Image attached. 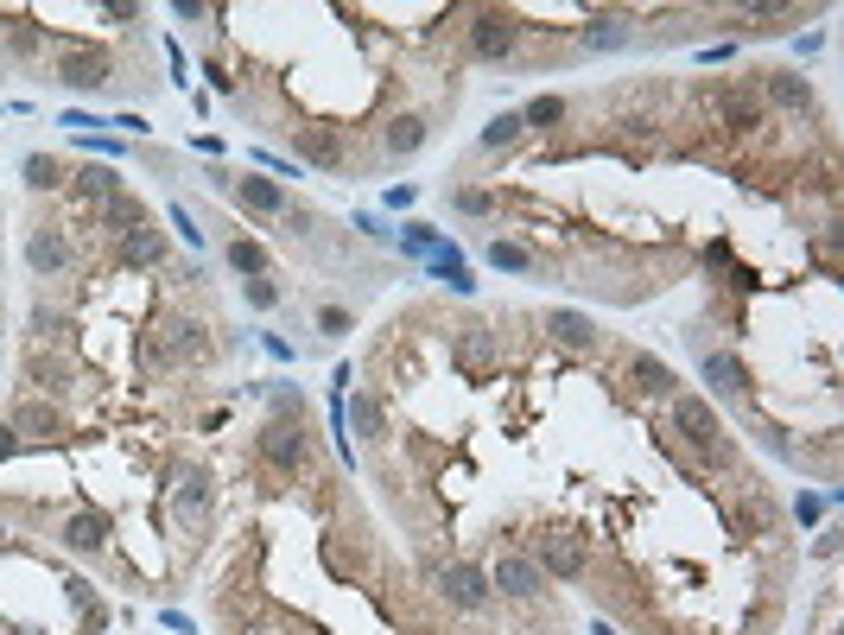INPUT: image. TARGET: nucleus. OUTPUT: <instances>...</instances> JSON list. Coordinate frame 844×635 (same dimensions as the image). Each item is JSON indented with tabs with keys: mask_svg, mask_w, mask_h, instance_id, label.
<instances>
[{
	"mask_svg": "<svg viewBox=\"0 0 844 635\" xmlns=\"http://www.w3.org/2000/svg\"><path fill=\"white\" fill-rule=\"evenodd\" d=\"M51 71H58V83H71V89H102L114 64H109L102 45H64V51L51 58Z\"/></svg>",
	"mask_w": 844,
	"mask_h": 635,
	"instance_id": "6",
	"label": "nucleus"
},
{
	"mask_svg": "<svg viewBox=\"0 0 844 635\" xmlns=\"http://www.w3.org/2000/svg\"><path fill=\"white\" fill-rule=\"evenodd\" d=\"M470 58H482V64H502V58H514L521 51V20H514L509 7H477L470 13Z\"/></svg>",
	"mask_w": 844,
	"mask_h": 635,
	"instance_id": "2",
	"label": "nucleus"
},
{
	"mask_svg": "<svg viewBox=\"0 0 844 635\" xmlns=\"http://www.w3.org/2000/svg\"><path fill=\"white\" fill-rule=\"evenodd\" d=\"M0 540H7V527H0Z\"/></svg>",
	"mask_w": 844,
	"mask_h": 635,
	"instance_id": "37",
	"label": "nucleus"
},
{
	"mask_svg": "<svg viewBox=\"0 0 844 635\" xmlns=\"http://www.w3.org/2000/svg\"><path fill=\"white\" fill-rule=\"evenodd\" d=\"M58 540H64L71 553H83V560H96V553L109 547V527H102V515H71V522L58 527Z\"/></svg>",
	"mask_w": 844,
	"mask_h": 635,
	"instance_id": "11",
	"label": "nucleus"
},
{
	"mask_svg": "<svg viewBox=\"0 0 844 635\" xmlns=\"http://www.w3.org/2000/svg\"><path fill=\"white\" fill-rule=\"evenodd\" d=\"M547 331L565 343V350H597V331H590V318L585 312H552L547 318Z\"/></svg>",
	"mask_w": 844,
	"mask_h": 635,
	"instance_id": "20",
	"label": "nucleus"
},
{
	"mask_svg": "<svg viewBox=\"0 0 844 635\" xmlns=\"http://www.w3.org/2000/svg\"><path fill=\"white\" fill-rule=\"evenodd\" d=\"M26 381H33L45 401H64V394H71V363H64V356H45V350H33V356H26Z\"/></svg>",
	"mask_w": 844,
	"mask_h": 635,
	"instance_id": "9",
	"label": "nucleus"
},
{
	"mask_svg": "<svg viewBox=\"0 0 844 635\" xmlns=\"http://www.w3.org/2000/svg\"><path fill=\"white\" fill-rule=\"evenodd\" d=\"M293 147H298V159H311V166H325V172L343 166V141H337L331 127H298Z\"/></svg>",
	"mask_w": 844,
	"mask_h": 635,
	"instance_id": "13",
	"label": "nucleus"
},
{
	"mask_svg": "<svg viewBox=\"0 0 844 635\" xmlns=\"http://www.w3.org/2000/svg\"><path fill=\"white\" fill-rule=\"evenodd\" d=\"M439 598L457 603V610H470V616H482V610L496 603V591H489V572L451 560V565H439Z\"/></svg>",
	"mask_w": 844,
	"mask_h": 635,
	"instance_id": "4",
	"label": "nucleus"
},
{
	"mask_svg": "<svg viewBox=\"0 0 844 635\" xmlns=\"http://www.w3.org/2000/svg\"><path fill=\"white\" fill-rule=\"evenodd\" d=\"M457 356H464V363H477V369H482V363H489V331H470V337H464V343H457Z\"/></svg>",
	"mask_w": 844,
	"mask_h": 635,
	"instance_id": "31",
	"label": "nucleus"
},
{
	"mask_svg": "<svg viewBox=\"0 0 844 635\" xmlns=\"http://www.w3.org/2000/svg\"><path fill=\"white\" fill-rule=\"evenodd\" d=\"M762 89H769L781 109H800V114L812 109V83L800 71H769V76H762Z\"/></svg>",
	"mask_w": 844,
	"mask_h": 635,
	"instance_id": "18",
	"label": "nucleus"
},
{
	"mask_svg": "<svg viewBox=\"0 0 844 635\" xmlns=\"http://www.w3.org/2000/svg\"><path fill=\"white\" fill-rule=\"evenodd\" d=\"M350 426H356V439H388V413H381V394H368V388H356V401H350Z\"/></svg>",
	"mask_w": 844,
	"mask_h": 635,
	"instance_id": "17",
	"label": "nucleus"
},
{
	"mask_svg": "<svg viewBox=\"0 0 844 635\" xmlns=\"http://www.w3.org/2000/svg\"><path fill=\"white\" fill-rule=\"evenodd\" d=\"M318 325H325L331 337H343V331H350V312H343V305H325V312H318Z\"/></svg>",
	"mask_w": 844,
	"mask_h": 635,
	"instance_id": "32",
	"label": "nucleus"
},
{
	"mask_svg": "<svg viewBox=\"0 0 844 635\" xmlns=\"http://www.w3.org/2000/svg\"><path fill=\"white\" fill-rule=\"evenodd\" d=\"M705 381H718L724 394H743V388H749V369H743L736 356H705Z\"/></svg>",
	"mask_w": 844,
	"mask_h": 635,
	"instance_id": "24",
	"label": "nucleus"
},
{
	"mask_svg": "<svg viewBox=\"0 0 844 635\" xmlns=\"http://www.w3.org/2000/svg\"><path fill=\"white\" fill-rule=\"evenodd\" d=\"M489 591L509 603H540V591H547V578H540V565L521 560V553H502V560L489 565Z\"/></svg>",
	"mask_w": 844,
	"mask_h": 635,
	"instance_id": "5",
	"label": "nucleus"
},
{
	"mask_svg": "<svg viewBox=\"0 0 844 635\" xmlns=\"http://www.w3.org/2000/svg\"><path fill=\"white\" fill-rule=\"evenodd\" d=\"M26 261H33L38 280H45V273H64V261H71V242H64L58 229H38L33 242H26Z\"/></svg>",
	"mask_w": 844,
	"mask_h": 635,
	"instance_id": "14",
	"label": "nucleus"
},
{
	"mask_svg": "<svg viewBox=\"0 0 844 635\" xmlns=\"http://www.w3.org/2000/svg\"><path fill=\"white\" fill-rule=\"evenodd\" d=\"M76 191L96 197V204H109L114 191H121V179H114V166H83V172H76Z\"/></svg>",
	"mask_w": 844,
	"mask_h": 635,
	"instance_id": "25",
	"label": "nucleus"
},
{
	"mask_svg": "<svg viewBox=\"0 0 844 635\" xmlns=\"http://www.w3.org/2000/svg\"><path fill=\"white\" fill-rule=\"evenodd\" d=\"M451 204H457V210H470V217H489V210H496V197L477 191V185H451Z\"/></svg>",
	"mask_w": 844,
	"mask_h": 635,
	"instance_id": "30",
	"label": "nucleus"
},
{
	"mask_svg": "<svg viewBox=\"0 0 844 635\" xmlns=\"http://www.w3.org/2000/svg\"><path fill=\"white\" fill-rule=\"evenodd\" d=\"M172 261V248H166V235L159 229H134V235H121V267H166Z\"/></svg>",
	"mask_w": 844,
	"mask_h": 635,
	"instance_id": "10",
	"label": "nucleus"
},
{
	"mask_svg": "<svg viewBox=\"0 0 844 635\" xmlns=\"http://www.w3.org/2000/svg\"><path fill=\"white\" fill-rule=\"evenodd\" d=\"M534 565L572 585V578H585L590 553H585V540H578V534H540V547H534Z\"/></svg>",
	"mask_w": 844,
	"mask_h": 635,
	"instance_id": "7",
	"label": "nucleus"
},
{
	"mask_svg": "<svg viewBox=\"0 0 844 635\" xmlns=\"http://www.w3.org/2000/svg\"><path fill=\"white\" fill-rule=\"evenodd\" d=\"M204 76H210V83H217V89H222V96H229V89H235V76H229V71H222V64H217V58H210V64H204Z\"/></svg>",
	"mask_w": 844,
	"mask_h": 635,
	"instance_id": "36",
	"label": "nucleus"
},
{
	"mask_svg": "<svg viewBox=\"0 0 844 635\" xmlns=\"http://www.w3.org/2000/svg\"><path fill=\"white\" fill-rule=\"evenodd\" d=\"M235 197H242V210H260V217H286L293 210L273 179H235Z\"/></svg>",
	"mask_w": 844,
	"mask_h": 635,
	"instance_id": "15",
	"label": "nucleus"
},
{
	"mask_svg": "<svg viewBox=\"0 0 844 635\" xmlns=\"http://www.w3.org/2000/svg\"><path fill=\"white\" fill-rule=\"evenodd\" d=\"M565 121V96H534L527 109H521V127H534V134H547Z\"/></svg>",
	"mask_w": 844,
	"mask_h": 635,
	"instance_id": "22",
	"label": "nucleus"
},
{
	"mask_svg": "<svg viewBox=\"0 0 844 635\" xmlns=\"http://www.w3.org/2000/svg\"><path fill=\"white\" fill-rule=\"evenodd\" d=\"M210 502H217V489H210V471H184V484H179V522L197 527L204 515H210Z\"/></svg>",
	"mask_w": 844,
	"mask_h": 635,
	"instance_id": "12",
	"label": "nucleus"
},
{
	"mask_svg": "<svg viewBox=\"0 0 844 635\" xmlns=\"http://www.w3.org/2000/svg\"><path fill=\"white\" fill-rule=\"evenodd\" d=\"M26 185H33V191H58V185H64V159L33 152V159H26Z\"/></svg>",
	"mask_w": 844,
	"mask_h": 635,
	"instance_id": "26",
	"label": "nucleus"
},
{
	"mask_svg": "<svg viewBox=\"0 0 844 635\" xmlns=\"http://www.w3.org/2000/svg\"><path fill=\"white\" fill-rule=\"evenodd\" d=\"M229 267H235L242 280H260V273H267V248L248 242V235H235V242H229Z\"/></svg>",
	"mask_w": 844,
	"mask_h": 635,
	"instance_id": "23",
	"label": "nucleus"
},
{
	"mask_svg": "<svg viewBox=\"0 0 844 635\" xmlns=\"http://www.w3.org/2000/svg\"><path fill=\"white\" fill-rule=\"evenodd\" d=\"M673 432H680L705 464H736V445L724 439V426H718L711 401H698V394H673Z\"/></svg>",
	"mask_w": 844,
	"mask_h": 635,
	"instance_id": "1",
	"label": "nucleus"
},
{
	"mask_svg": "<svg viewBox=\"0 0 844 635\" xmlns=\"http://www.w3.org/2000/svg\"><path fill=\"white\" fill-rule=\"evenodd\" d=\"M102 229H109L114 242H121V235H134V229H147V204H140V197H127V191H114L109 204H102Z\"/></svg>",
	"mask_w": 844,
	"mask_h": 635,
	"instance_id": "16",
	"label": "nucleus"
},
{
	"mask_svg": "<svg viewBox=\"0 0 844 635\" xmlns=\"http://www.w3.org/2000/svg\"><path fill=\"white\" fill-rule=\"evenodd\" d=\"M255 451H260V464H267L273 477H298L311 445H305V432H298L293 419H267V426L255 432Z\"/></svg>",
	"mask_w": 844,
	"mask_h": 635,
	"instance_id": "3",
	"label": "nucleus"
},
{
	"mask_svg": "<svg viewBox=\"0 0 844 635\" xmlns=\"http://www.w3.org/2000/svg\"><path fill=\"white\" fill-rule=\"evenodd\" d=\"M489 261L502 267V273H534V255L514 248V242H489Z\"/></svg>",
	"mask_w": 844,
	"mask_h": 635,
	"instance_id": "27",
	"label": "nucleus"
},
{
	"mask_svg": "<svg viewBox=\"0 0 844 635\" xmlns=\"http://www.w3.org/2000/svg\"><path fill=\"white\" fill-rule=\"evenodd\" d=\"M623 38H628V20L616 13V20H597V26L585 33V45L590 51H603V45H623Z\"/></svg>",
	"mask_w": 844,
	"mask_h": 635,
	"instance_id": "28",
	"label": "nucleus"
},
{
	"mask_svg": "<svg viewBox=\"0 0 844 635\" xmlns=\"http://www.w3.org/2000/svg\"><path fill=\"white\" fill-rule=\"evenodd\" d=\"M7 38H13V51H20V58H33V51H38V33H33V26H7Z\"/></svg>",
	"mask_w": 844,
	"mask_h": 635,
	"instance_id": "33",
	"label": "nucleus"
},
{
	"mask_svg": "<svg viewBox=\"0 0 844 635\" xmlns=\"http://www.w3.org/2000/svg\"><path fill=\"white\" fill-rule=\"evenodd\" d=\"M273 300H280V293H273V280H248V305H260V312H267Z\"/></svg>",
	"mask_w": 844,
	"mask_h": 635,
	"instance_id": "34",
	"label": "nucleus"
},
{
	"mask_svg": "<svg viewBox=\"0 0 844 635\" xmlns=\"http://www.w3.org/2000/svg\"><path fill=\"white\" fill-rule=\"evenodd\" d=\"M64 426H71L64 407H58V401H45V394H33V401H20V407H13V432H20V439H64Z\"/></svg>",
	"mask_w": 844,
	"mask_h": 635,
	"instance_id": "8",
	"label": "nucleus"
},
{
	"mask_svg": "<svg viewBox=\"0 0 844 635\" xmlns=\"http://www.w3.org/2000/svg\"><path fill=\"white\" fill-rule=\"evenodd\" d=\"M381 147L394 152V159L419 152V147H426V114H394V121H388V134H381Z\"/></svg>",
	"mask_w": 844,
	"mask_h": 635,
	"instance_id": "19",
	"label": "nucleus"
},
{
	"mask_svg": "<svg viewBox=\"0 0 844 635\" xmlns=\"http://www.w3.org/2000/svg\"><path fill=\"white\" fill-rule=\"evenodd\" d=\"M26 445V439H20V432H13V419H0V464H7V457H13V451Z\"/></svg>",
	"mask_w": 844,
	"mask_h": 635,
	"instance_id": "35",
	"label": "nucleus"
},
{
	"mask_svg": "<svg viewBox=\"0 0 844 635\" xmlns=\"http://www.w3.org/2000/svg\"><path fill=\"white\" fill-rule=\"evenodd\" d=\"M628 375H635L641 394H673V381H680V375L666 369V363H655V356H628Z\"/></svg>",
	"mask_w": 844,
	"mask_h": 635,
	"instance_id": "21",
	"label": "nucleus"
},
{
	"mask_svg": "<svg viewBox=\"0 0 844 635\" xmlns=\"http://www.w3.org/2000/svg\"><path fill=\"white\" fill-rule=\"evenodd\" d=\"M514 134H521V114L509 109V114H496V121H489V127H482V147L496 152V147H509Z\"/></svg>",
	"mask_w": 844,
	"mask_h": 635,
	"instance_id": "29",
	"label": "nucleus"
}]
</instances>
